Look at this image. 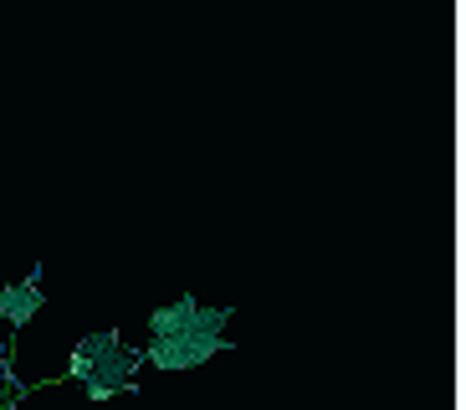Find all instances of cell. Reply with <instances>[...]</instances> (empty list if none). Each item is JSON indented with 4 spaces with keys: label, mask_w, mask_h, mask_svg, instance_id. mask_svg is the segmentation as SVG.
Masks as SVG:
<instances>
[{
    "label": "cell",
    "mask_w": 466,
    "mask_h": 410,
    "mask_svg": "<svg viewBox=\"0 0 466 410\" xmlns=\"http://www.w3.org/2000/svg\"><path fill=\"white\" fill-rule=\"evenodd\" d=\"M138 369H144V359H138V349H128L124 333L118 328H93L87 339H77V349H72L67 359V374L87 390V400H113V395H128L138 384Z\"/></svg>",
    "instance_id": "6da1fadb"
},
{
    "label": "cell",
    "mask_w": 466,
    "mask_h": 410,
    "mask_svg": "<svg viewBox=\"0 0 466 410\" xmlns=\"http://www.w3.org/2000/svg\"><path fill=\"white\" fill-rule=\"evenodd\" d=\"M226 323H231V308H206V302L190 298V292L159 302V308L149 313L154 339H165V333H220Z\"/></svg>",
    "instance_id": "7a4b0ae2"
},
{
    "label": "cell",
    "mask_w": 466,
    "mask_h": 410,
    "mask_svg": "<svg viewBox=\"0 0 466 410\" xmlns=\"http://www.w3.org/2000/svg\"><path fill=\"white\" fill-rule=\"evenodd\" d=\"M220 349H226V333H165V339H149L138 359L149 369H200Z\"/></svg>",
    "instance_id": "3957f363"
},
{
    "label": "cell",
    "mask_w": 466,
    "mask_h": 410,
    "mask_svg": "<svg viewBox=\"0 0 466 410\" xmlns=\"http://www.w3.org/2000/svg\"><path fill=\"white\" fill-rule=\"evenodd\" d=\"M42 272H31L26 282H11V287H0V328H26L31 318L42 313Z\"/></svg>",
    "instance_id": "277c9868"
}]
</instances>
